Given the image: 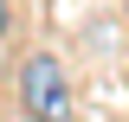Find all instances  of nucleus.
I'll list each match as a JSON object with an SVG mask.
<instances>
[{
  "label": "nucleus",
  "instance_id": "obj_1",
  "mask_svg": "<svg viewBox=\"0 0 129 122\" xmlns=\"http://www.w3.org/2000/svg\"><path fill=\"white\" fill-rule=\"evenodd\" d=\"M19 109L32 122H71V77L52 51H32L19 64Z\"/></svg>",
  "mask_w": 129,
  "mask_h": 122
},
{
  "label": "nucleus",
  "instance_id": "obj_2",
  "mask_svg": "<svg viewBox=\"0 0 129 122\" xmlns=\"http://www.w3.org/2000/svg\"><path fill=\"white\" fill-rule=\"evenodd\" d=\"M7 19H13V7H7V0H0V39H7Z\"/></svg>",
  "mask_w": 129,
  "mask_h": 122
}]
</instances>
